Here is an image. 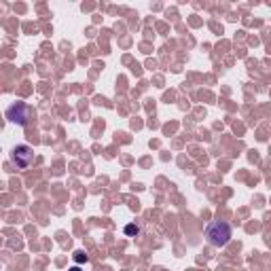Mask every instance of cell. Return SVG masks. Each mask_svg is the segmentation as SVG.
<instances>
[{"label": "cell", "mask_w": 271, "mask_h": 271, "mask_svg": "<svg viewBox=\"0 0 271 271\" xmlns=\"http://www.w3.org/2000/svg\"><path fill=\"white\" fill-rule=\"evenodd\" d=\"M11 161H13L19 170H26L34 161V150L28 144H19L13 148V152H11Z\"/></svg>", "instance_id": "3957f363"}, {"label": "cell", "mask_w": 271, "mask_h": 271, "mask_svg": "<svg viewBox=\"0 0 271 271\" xmlns=\"http://www.w3.org/2000/svg\"><path fill=\"white\" fill-rule=\"evenodd\" d=\"M206 238L214 248H222V246H227V242L231 240V225H227V222H222V220L210 222L206 229Z\"/></svg>", "instance_id": "6da1fadb"}, {"label": "cell", "mask_w": 271, "mask_h": 271, "mask_svg": "<svg viewBox=\"0 0 271 271\" xmlns=\"http://www.w3.org/2000/svg\"><path fill=\"white\" fill-rule=\"evenodd\" d=\"M32 117H34V110L30 108L26 102H15V104H11L9 108H7V119L11 123L28 125L32 121Z\"/></svg>", "instance_id": "7a4b0ae2"}, {"label": "cell", "mask_w": 271, "mask_h": 271, "mask_svg": "<svg viewBox=\"0 0 271 271\" xmlns=\"http://www.w3.org/2000/svg\"><path fill=\"white\" fill-rule=\"evenodd\" d=\"M74 261H76V263H87V254H83V252H74Z\"/></svg>", "instance_id": "277c9868"}, {"label": "cell", "mask_w": 271, "mask_h": 271, "mask_svg": "<svg viewBox=\"0 0 271 271\" xmlns=\"http://www.w3.org/2000/svg\"><path fill=\"white\" fill-rule=\"evenodd\" d=\"M70 271H81V267H72V269H70Z\"/></svg>", "instance_id": "8992f818"}, {"label": "cell", "mask_w": 271, "mask_h": 271, "mask_svg": "<svg viewBox=\"0 0 271 271\" xmlns=\"http://www.w3.org/2000/svg\"><path fill=\"white\" fill-rule=\"evenodd\" d=\"M138 231H140V229H138L136 225H127V227H125V233H127V235H134V233H138Z\"/></svg>", "instance_id": "5b68a950"}]
</instances>
